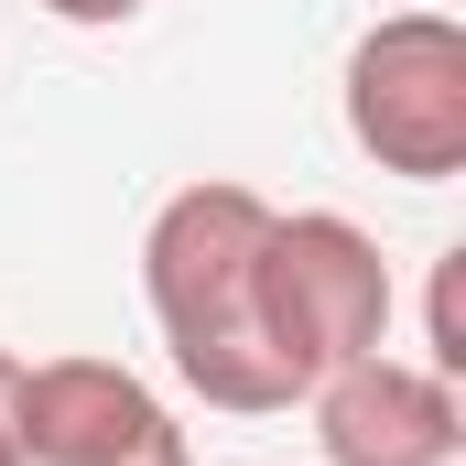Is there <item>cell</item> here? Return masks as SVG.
Wrapping results in <instances>:
<instances>
[{"instance_id":"9","label":"cell","mask_w":466,"mask_h":466,"mask_svg":"<svg viewBox=\"0 0 466 466\" xmlns=\"http://www.w3.org/2000/svg\"><path fill=\"white\" fill-rule=\"evenodd\" d=\"M119 466H196V445H185V423H152V434H141Z\"/></svg>"},{"instance_id":"5","label":"cell","mask_w":466,"mask_h":466,"mask_svg":"<svg viewBox=\"0 0 466 466\" xmlns=\"http://www.w3.org/2000/svg\"><path fill=\"white\" fill-rule=\"evenodd\" d=\"M152 423H174V412L119 358H44V369H22V466H119Z\"/></svg>"},{"instance_id":"6","label":"cell","mask_w":466,"mask_h":466,"mask_svg":"<svg viewBox=\"0 0 466 466\" xmlns=\"http://www.w3.org/2000/svg\"><path fill=\"white\" fill-rule=\"evenodd\" d=\"M423 337H434V358H423V369L466 380V249H445V260H434V304H423Z\"/></svg>"},{"instance_id":"4","label":"cell","mask_w":466,"mask_h":466,"mask_svg":"<svg viewBox=\"0 0 466 466\" xmlns=\"http://www.w3.org/2000/svg\"><path fill=\"white\" fill-rule=\"evenodd\" d=\"M315 445L326 466H456L466 456V401L445 369H423V358H348V369H326L315 390Z\"/></svg>"},{"instance_id":"3","label":"cell","mask_w":466,"mask_h":466,"mask_svg":"<svg viewBox=\"0 0 466 466\" xmlns=\"http://www.w3.org/2000/svg\"><path fill=\"white\" fill-rule=\"evenodd\" d=\"M260 326H271V348L282 369L315 390L326 369H348L390 337V260H380V238L337 218V207H271V228H260Z\"/></svg>"},{"instance_id":"7","label":"cell","mask_w":466,"mask_h":466,"mask_svg":"<svg viewBox=\"0 0 466 466\" xmlns=\"http://www.w3.org/2000/svg\"><path fill=\"white\" fill-rule=\"evenodd\" d=\"M55 22H76V33H109V22H141L152 0H44Z\"/></svg>"},{"instance_id":"2","label":"cell","mask_w":466,"mask_h":466,"mask_svg":"<svg viewBox=\"0 0 466 466\" xmlns=\"http://www.w3.org/2000/svg\"><path fill=\"white\" fill-rule=\"evenodd\" d=\"M348 141L401 174V185H456L466 174V22L445 0L423 11H390L348 44Z\"/></svg>"},{"instance_id":"1","label":"cell","mask_w":466,"mask_h":466,"mask_svg":"<svg viewBox=\"0 0 466 466\" xmlns=\"http://www.w3.org/2000/svg\"><path fill=\"white\" fill-rule=\"evenodd\" d=\"M260 228H271V196H249L228 174L163 196L141 228L152 326L174 348V380L207 412H293L304 401V380L282 369L271 326H260Z\"/></svg>"},{"instance_id":"8","label":"cell","mask_w":466,"mask_h":466,"mask_svg":"<svg viewBox=\"0 0 466 466\" xmlns=\"http://www.w3.org/2000/svg\"><path fill=\"white\" fill-rule=\"evenodd\" d=\"M0 466H22V358L0 348Z\"/></svg>"}]
</instances>
